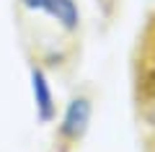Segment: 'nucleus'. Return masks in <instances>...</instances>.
I'll return each instance as SVG.
<instances>
[{
	"label": "nucleus",
	"instance_id": "5",
	"mask_svg": "<svg viewBox=\"0 0 155 152\" xmlns=\"http://www.w3.org/2000/svg\"><path fill=\"white\" fill-rule=\"evenodd\" d=\"M150 121H153V126H155V106H153V111H150Z\"/></svg>",
	"mask_w": 155,
	"mask_h": 152
},
{
	"label": "nucleus",
	"instance_id": "1",
	"mask_svg": "<svg viewBox=\"0 0 155 152\" xmlns=\"http://www.w3.org/2000/svg\"><path fill=\"white\" fill-rule=\"evenodd\" d=\"M88 121H91V101L83 95L72 98L62 116V134L67 139H80L88 129Z\"/></svg>",
	"mask_w": 155,
	"mask_h": 152
},
{
	"label": "nucleus",
	"instance_id": "3",
	"mask_svg": "<svg viewBox=\"0 0 155 152\" xmlns=\"http://www.w3.org/2000/svg\"><path fill=\"white\" fill-rule=\"evenodd\" d=\"M31 90H34V103H36V116L41 121H52L54 116V98H52V88L47 75L39 67L31 70Z\"/></svg>",
	"mask_w": 155,
	"mask_h": 152
},
{
	"label": "nucleus",
	"instance_id": "2",
	"mask_svg": "<svg viewBox=\"0 0 155 152\" xmlns=\"http://www.w3.org/2000/svg\"><path fill=\"white\" fill-rule=\"evenodd\" d=\"M21 5L28 11H41L47 16L57 18L65 28L78 26V5L72 0H21Z\"/></svg>",
	"mask_w": 155,
	"mask_h": 152
},
{
	"label": "nucleus",
	"instance_id": "4",
	"mask_svg": "<svg viewBox=\"0 0 155 152\" xmlns=\"http://www.w3.org/2000/svg\"><path fill=\"white\" fill-rule=\"evenodd\" d=\"M142 90H145V95H147V98H153V101H155V49H153V54L147 57V62H145Z\"/></svg>",
	"mask_w": 155,
	"mask_h": 152
}]
</instances>
